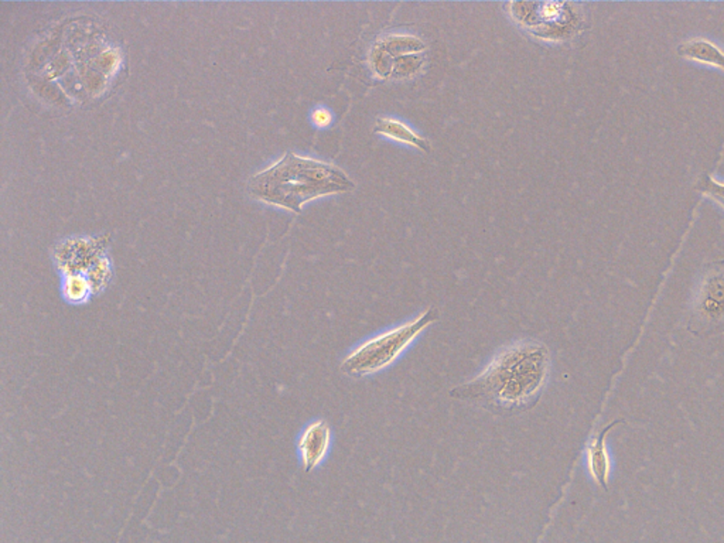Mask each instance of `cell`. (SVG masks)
<instances>
[{
	"instance_id": "8992f818",
	"label": "cell",
	"mask_w": 724,
	"mask_h": 543,
	"mask_svg": "<svg viewBox=\"0 0 724 543\" xmlns=\"http://www.w3.org/2000/svg\"><path fill=\"white\" fill-rule=\"evenodd\" d=\"M623 424V420H615L613 424L598 433L597 436L592 437L584 449V466L592 480L598 486L607 490L608 481L615 470V460L610 453L607 445V435L613 427Z\"/></svg>"
},
{
	"instance_id": "9c48e42d",
	"label": "cell",
	"mask_w": 724,
	"mask_h": 543,
	"mask_svg": "<svg viewBox=\"0 0 724 543\" xmlns=\"http://www.w3.org/2000/svg\"><path fill=\"white\" fill-rule=\"evenodd\" d=\"M94 286L84 273H68L61 279V296L71 306H82L91 301Z\"/></svg>"
},
{
	"instance_id": "277c9868",
	"label": "cell",
	"mask_w": 724,
	"mask_h": 543,
	"mask_svg": "<svg viewBox=\"0 0 724 543\" xmlns=\"http://www.w3.org/2000/svg\"><path fill=\"white\" fill-rule=\"evenodd\" d=\"M688 330L698 337L724 333V260L703 268L690 301Z\"/></svg>"
},
{
	"instance_id": "6da1fadb",
	"label": "cell",
	"mask_w": 724,
	"mask_h": 543,
	"mask_svg": "<svg viewBox=\"0 0 724 543\" xmlns=\"http://www.w3.org/2000/svg\"><path fill=\"white\" fill-rule=\"evenodd\" d=\"M549 373V348L536 340H520L500 348L474 378L451 389L450 396L501 416L522 414L538 404Z\"/></svg>"
},
{
	"instance_id": "8fae6325",
	"label": "cell",
	"mask_w": 724,
	"mask_h": 543,
	"mask_svg": "<svg viewBox=\"0 0 724 543\" xmlns=\"http://www.w3.org/2000/svg\"><path fill=\"white\" fill-rule=\"evenodd\" d=\"M312 122L317 128H328L333 122V114L325 107L315 108L312 112Z\"/></svg>"
},
{
	"instance_id": "7a4b0ae2",
	"label": "cell",
	"mask_w": 724,
	"mask_h": 543,
	"mask_svg": "<svg viewBox=\"0 0 724 543\" xmlns=\"http://www.w3.org/2000/svg\"><path fill=\"white\" fill-rule=\"evenodd\" d=\"M356 183L337 166L287 153L249 181V193L272 206L300 212L305 202L348 193Z\"/></svg>"
},
{
	"instance_id": "3957f363",
	"label": "cell",
	"mask_w": 724,
	"mask_h": 543,
	"mask_svg": "<svg viewBox=\"0 0 724 543\" xmlns=\"http://www.w3.org/2000/svg\"><path fill=\"white\" fill-rule=\"evenodd\" d=\"M435 307L395 329L379 333L357 345L344 357L341 371L351 378L375 375L394 365L429 325L438 322Z\"/></svg>"
},
{
	"instance_id": "ba28073f",
	"label": "cell",
	"mask_w": 724,
	"mask_h": 543,
	"mask_svg": "<svg viewBox=\"0 0 724 543\" xmlns=\"http://www.w3.org/2000/svg\"><path fill=\"white\" fill-rule=\"evenodd\" d=\"M375 132L388 136V138L398 140V142L415 146V148L425 150V152L430 150V145H429L425 138L413 132L410 128H408L407 125L400 122V120L392 119V118H379V119L377 120Z\"/></svg>"
},
{
	"instance_id": "52a82bcc",
	"label": "cell",
	"mask_w": 724,
	"mask_h": 543,
	"mask_svg": "<svg viewBox=\"0 0 724 543\" xmlns=\"http://www.w3.org/2000/svg\"><path fill=\"white\" fill-rule=\"evenodd\" d=\"M677 54L687 60L715 66L724 71V51L706 38H692L677 47Z\"/></svg>"
},
{
	"instance_id": "30bf717a",
	"label": "cell",
	"mask_w": 724,
	"mask_h": 543,
	"mask_svg": "<svg viewBox=\"0 0 724 543\" xmlns=\"http://www.w3.org/2000/svg\"><path fill=\"white\" fill-rule=\"evenodd\" d=\"M696 189L699 190L700 193L705 194V196L715 200V201L720 204L724 209V183H719L712 176L705 174V176L700 179Z\"/></svg>"
},
{
	"instance_id": "5b68a950",
	"label": "cell",
	"mask_w": 724,
	"mask_h": 543,
	"mask_svg": "<svg viewBox=\"0 0 724 543\" xmlns=\"http://www.w3.org/2000/svg\"><path fill=\"white\" fill-rule=\"evenodd\" d=\"M333 445V430L325 419H313L300 430L296 439V452L300 466L305 473H312L325 463Z\"/></svg>"
}]
</instances>
